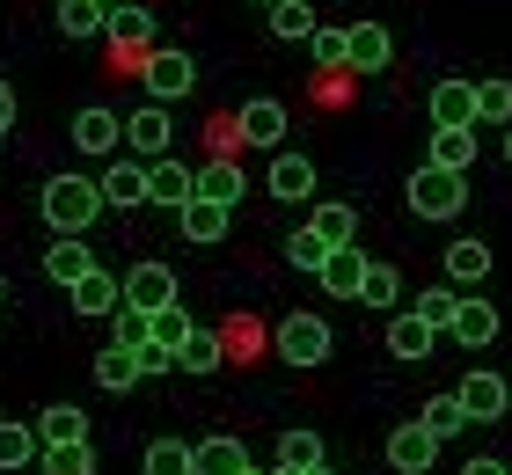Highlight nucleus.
I'll list each match as a JSON object with an SVG mask.
<instances>
[{"instance_id": "obj_1", "label": "nucleus", "mask_w": 512, "mask_h": 475, "mask_svg": "<svg viewBox=\"0 0 512 475\" xmlns=\"http://www.w3.org/2000/svg\"><path fill=\"white\" fill-rule=\"evenodd\" d=\"M37 212H44V227H52V234H88L110 205H103V183L96 176L66 169V176H52V183L37 190Z\"/></svg>"}, {"instance_id": "obj_2", "label": "nucleus", "mask_w": 512, "mask_h": 475, "mask_svg": "<svg viewBox=\"0 0 512 475\" xmlns=\"http://www.w3.org/2000/svg\"><path fill=\"white\" fill-rule=\"evenodd\" d=\"M461 205H469V176H447V169H432V161L410 176V212L417 220H454Z\"/></svg>"}, {"instance_id": "obj_3", "label": "nucleus", "mask_w": 512, "mask_h": 475, "mask_svg": "<svg viewBox=\"0 0 512 475\" xmlns=\"http://www.w3.org/2000/svg\"><path fill=\"white\" fill-rule=\"evenodd\" d=\"M330 344L337 337H330V322H322V315H286V322H278V359L300 366V373L330 359Z\"/></svg>"}, {"instance_id": "obj_4", "label": "nucleus", "mask_w": 512, "mask_h": 475, "mask_svg": "<svg viewBox=\"0 0 512 475\" xmlns=\"http://www.w3.org/2000/svg\"><path fill=\"white\" fill-rule=\"evenodd\" d=\"M139 81H147V103H183L198 88V59L191 52H154L139 66Z\"/></svg>"}, {"instance_id": "obj_5", "label": "nucleus", "mask_w": 512, "mask_h": 475, "mask_svg": "<svg viewBox=\"0 0 512 475\" xmlns=\"http://www.w3.org/2000/svg\"><path fill=\"white\" fill-rule=\"evenodd\" d=\"M96 183H103V205H118V212L154 205V176H147V161H139V154H118Z\"/></svg>"}, {"instance_id": "obj_6", "label": "nucleus", "mask_w": 512, "mask_h": 475, "mask_svg": "<svg viewBox=\"0 0 512 475\" xmlns=\"http://www.w3.org/2000/svg\"><path fill=\"white\" fill-rule=\"evenodd\" d=\"M169 147H176L169 103H147V110L125 117V154H139V161H169Z\"/></svg>"}, {"instance_id": "obj_7", "label": "nucleus", "mask_w": 512, "mask_h": 475, "mask_svg": "<svg viewBox=\"0 0 512 475\" xmlns=\"http://www.w3.org/2000/svg\"><path fill=\"white\" fill-rule=\"evenodd\" d=\"M432 461H439V439H432L417 417L388 432V468H395V475H432Z\"/></svg>"}, {"instance_id": "obj_8", "label": "nucleus", "mask_w": 512, "mask_h": 475, "mask_svg": "<svg viewBox=\"0 0 512 475\" xmlns=\"http://www.w3.org/2000/svg\"><path fill=\"white\" fill-rule=\"evenodd\" d=\"M74 147H81V154H110V161H118V154H125V117H118V110H103V103H88V110L74 117Z\"/></svg>"}, {"instance_id": "obj_9", "label": "nucleus", "mask_w": 512, "mask_h": 475, "mask_svg": "<svg viewBox=\"0 0 512 475\" xmlns=\"http://www.w3.org/2000/svg\"><path fill=\"white\" fill-rule=\"evenodd\" d=\"M432 169H447V176H469L476 169V125H432Z\"/></svg>"}, {"instance_id": "obj_10", "label": "nucleus", "mask_w": 512, "mask_h": 475, "mask_svg": "<svg viewBox=\"0 0 512 475\" xmlns=\"http://www.w3.org/2000/svg\"><path fill=\"white\" fill-rule=\"evenodd\" d=\"M235 125H242L249 147H278V139H286V103H278V95H249Z\"/></svg>"}, {"instance_id": "obj_11", "label": "nucleus", "mask_w": 512, "mask_h": 475, "mask_svg": "<svg viewBox=\"0 0 512 475\" xmlns=\"http://www.w3.org/2000/svg\"><path fill=\"white\" fill-rule=\"evenodd\" d=\"M176 300V271L169 264H132L125 271V307H147V315H154V307H169Z\"/></svg>"}, {"instance_id": "obj_12", "label": "nucleus", "mask_w": 512, "mask_h": 475, "mask_svg": "<svg viewBox=\"0 0 512 475\" xmlns=\"http://www.w3.org/2000/svg\"><path fill=\"white\" fill-rule=\"evenodd\" d=\"M366 271H374V264L359 256V242L352 249H330V264H322V293H330V300H359L366 293Z\"/></svg>"}, {"instance_id": "obj_13", "label": "nucleus", "mask_w": 512, "mask_h": 475, "mask_svg": "<svg viewBox=\"0 0 512 475\" xmlns=\"http://www.w3.org/2000/svg\"><path fill=\"white\" fill-rule=\"evenodd\" d=\"M454 395H461V402H469V417H476V424H498V417H505V402H512V388H505V380H498V373H483V366H476L469 380H461V388H454Z\"/></svg>"}, {"instance_id": "obj_14", "label": "nucleus", "mask_w": 512, "mask_h": 475, "mask_svg": "<svg viewBox=\"0 0 512 475\" xmlns=\"http://www.w3.org/2000/svg\"><path fill=\"white\" fill-rule=\"evenodd\" d=\"M264 190H271V198H286V205H308V198H315V161H308V154H278Z\"/></svg>"}, {"instance_id": "obj_15", "label": "nucleus", "mask_w": 512, "mask_h": 475, "mask_svg": "<svg viewBox=\"0 0 512 475\" xmlns=\"http://www.w3.org/2000/svg\"><path fill=\"white\" fill-rule=\"evenodd\" d=\"M147 176H154V205H169V212H183L198 198V169H183L176 154L169 161H147Z\"/></svg>"}, {"instance_id": "obj_16", "label": "nucleus", "mask_w": 512, "mask_h": 475, "mask_svg": "<svg viewBox=\"0 0 512 475\" xmlns=\"http://www.w3.org/2000/svg\"><path fill=\"white\" fill-rule=\"evenodd\" d=\"M66 300H74V315H118V307H125V278H110V271H88V278H81Z\"/></svg>"}, {"instance_id": "obj_17", "label": "nucleus", "mask_w": 512, "mask_h": 475, "mask_svg": "<svg viewBox=\"0 0 512 475\" xmlns=\"http://www.w3.org/2000/svg\"><path fill=\"white\" fill-rule=\"evenodd\" d=\"M44 461V439H37V424H15V417H0V475H15V468H37Z\"/></svg>"}, {"instance_id": "obj_18", "label": "nucleus", "mask_w": 512, "mask_h": 475, "mask_svg": "<svg viewBox=\"0 0 512 475\" xmlns=\"http://www.w3.org/2000/svg\"><path fill=\"white\" fill-rule=\"evenodd\" d=\"M44 271H52V278L66 285V293H74V285H81L88 271H96V256H88V242H81V234H59V242L44 249Z\"/></svg>"}, {"instance_id": "obj_19", "label": "nucleus", "mask_w": 512, "mask_h": 475, "mask_svg": "<svg viewBox=\"0 0 512 475\" xmlns=\"http://www.w3.org/2000/svg\"><path fill=\"white\" fill-rule=\"evenodd\" d=\"M37 439L44 446H88V417L74 402H52V410H37Z\"/></svg>"}, {"instance_id": "obj_20", "label": "nucleus", "mask_w": 512, "mask_h": 475, "mask_svg": "<svg viewBox=\"0 0 512 475\" xmlns=\"http://www.w3.org/2000/svg\"><path fill=\"white\" fill-rule=\"evenodd\" d=\"M432 125H476V81H439L432 88Z\"/></svg>"}, {"instance_id": "obj_21", "label": "nucleus", "mask_w": 512, "mask_h": 475, "mask_svg": "<svg viewBox=\"0 0 512 475\" xmlns=\"http://www.w3.org/2000/svg\"><path fill=\"white\" fill-rule=\"evenodd\" d=\"M388 59H395V37L381 30V22H352V66L359 74H381Z\"/></svg>"}, {"instance_id": "obj_22", "label": "nucleus", "mask_w": 512, "mask_h": 475, "mask_svg": "<svg viewBox=\"0 0 512 475\" xmlns=\"http://www.w3.org/2000/svg\"><path fill=\"white\" fill-rule=\"evenodd\" d=\"M432 337H439L432 322H417V315H388V351H395V359H432Z\"/></svg>"}, {"instance_id": "obj_23", "label": "nucleus", "mask_w": 512, "mask_h": 475, "mask_svg": "<svg viewBox=\"0 0 512 475\" xmlns=\"http://www.w3.org/2000/svg\"><path fill=\"white\" fill-rule=\"evenodd\" d=\"M59 30L66 37H110V8H103V0H59Z\"/></svg>"}, {"instance_id": "obj_24", "label": "nucleus", "mask_w": 512, "mask_h": 475, "mask_svg": "<svg viewBox=\"0 0 512 475\" xmlns=\"http://www.w3.org/2000/svg\"><path fill=\"white\" fill-rule=\"evenodd\" d=\"M198 475H256L249 454H242V439H198Z\"/></svg>"}, {"instance_id": "obj_25", "label": "nucleus", "mask_w": 512, "mask_h": 475, "mask_svg": "<svg viewBox=\"0 0 512 475\" xmlns=\"http://www.w3.org/2000/svg\"><path fill=\"white\" fill-rule=\"evenodd\" d=\"M110 44H118V52H139V44H154V15H147V8H132V0H118V8H110Z\"/></svg>"}, {"instance_id": "obj_26", "label": "nucleus", "mask_w": 512, "mask_h": 475, "mask_svg": "<svg viewBox=\"0 0 512 475\" xmlns=\"http://www.w3.org/2000/svg\"><path fill=\"white\" fill-rule=\"evenodd\" d=\"M139 351H125V344H110L103 359H96V388H110V395H125V388H139Z\"/></svg>"}, {"instance_id": "obj_27", "label": "nucleus", "mask_w": 512, "mask_h": 475, "mask_svg": "<svg viewBox=\"0 0 512 475\" xmlns=\"http://www.w3.org/2000/svg\"><path fill=\"white\" fill-rule=\"evenodd\" d=\"M447 278L454 285H483L491 278V242H447Z\"/></svg>"}, {"instance_id": "obj_28", "label": "nucleus", "mask_w": 512, "mask_h": 475, "mask_svg": "<svg viewBox=\"0 0 512 475\" xmlns=\"http://www.w3.org/2000/svg\"><path fill=\"white\" fill-rule=\"evenodd\" d=\"M454 337L469 344V351H483V344L498 337V307H491V300H461V315H454Z\"/></svg>"}, {"instance_id": "obj_29", "label": "nucleus", "mask_w": 512, "mask_h": 475, "mask_svg": "<svg viewBox=\"0 0 512 475\" xmlns=\"http://www.w3.org/2000/svg\"><path fill=\"white\" fill-rule=\"evenodd\" d=\"M417 424H425V432H432L439 446H447V439L461 432V424H469V402H461V395H432L425 410H417Z\"/></svg>"}, {"instance_id": "obj_30", "label": "nucleus", "mask_w": 512, "mask_h": 475, "mask_svg": "<svg viewBox=\"0 0 512 475\" xmlns=\"http://www.w3.org/2000/svg\"><path fill=\"white\" fill-rule=\"evenodd\" d=\"M308 227H315L330 249H352V242H359V212H352V205H337V198H330V205H315V220H308Z\"/></svg>"}, {"instance_id": "obj_31", "label": "nucleus", "mask_w": 512, "mask_h": 475, "mask_svg": "<svg viewBox=\"0 0 512 475\" xmlns=\"http://www.w3.org/2000/svg\"><path fill=\"white\" fill-rule=\"evenodd\" d=\"M139 468H147V475H198V446H183V439H154Z\"/></svg>"}, {"instance_id": "obj_32", "label": "nucleus", "mask_w": 512, "mask_h": 475, "mask_svg": "<svg viewBox=\"0 0 512 475\" xmlns=\"http://www.w3.org/2000/svg\"><path fill=\"white\" fill-rule=\"evenodd\" d=\"M176 220H183V234H191V242H220V234H227V205H213V198H191V205L176 212Z\"/></svg>"}, {"instance_id": "obj_33", "label": "nucleus", "mask_w": 512, "mask_h": 475, "mask_svg": "<svg viewBox=\"0 0 512 475\" xmlns=\"http://www.w3.org/2000/svg\"><path fill=\"white\" fill-rule=\"evenodd\" d=\"M410 315H417V322H432V329H454V315H461V293H454V285H425Z\"/></svg>"}, {"instance_id": "obj_34", "label": "nucleus", "mask_w": 512, "mask_h": 475, "mask_svg": "<svg viewBox=\"0 0 512 475\" xmlns=\"http://www.w3.org/2000/svg\"><path fill=\"white\" fill-rule=\"evenodd\" d=\"M198 198H213V205L235 212V198H242V169H235V161H213V169H198Z\"/></svg>"}, {"instance_id": "obj_35", "label": "nucleus", "mask_w": 512, "mask_h": 475, "mask_svg": "<svg viewBox=\"0 0 512 475\" xmlns=\"http://www.w3.org/2000/svg\"><path fill=\"white\" fill-rule=\"evenodd\" d=\"M110 344L147 351V344H154V315H147V307H118V315H110Z\"/></svg>"}, {"instance_id": "obj_36", "label": "nucleus", "mask_w": 512, "mask_h": 475, "mask_svg": "<svg viewBox=\"0 0 512 475\" xmlns=\"http://www.w3.org/2000/svg\"><path fill=\"white\" fill-rule=\"evenodd\" d=\"M191 315H183V300H169V307H154V344L161 351H176V359H183V344H191Z\"/></svg>"}, {"instance_id": "obj_37", "label": "nucleus", "mask_w": 512, "mask_h": 475, "mask_svg": "<svg viewBox=\"0 0 512 475\" xmlns=\"http://www.w3.org/2000/svg\"><path fill=\"white\" fill-rule=\"evenodd\" d=\"M322 30V22H315V8H308V0H278V8H271V37H315Z\"/></svg>"}, {"instance_id": "obj_38", "label": "nucleus", "mask_w": 512, "mask_h": 475, "mask_svg": "<svg viewBox=\"0 0 512 475\" xmlns=\"http://www.w3.org/2000/svg\"><path fill=\"white\" fill-rule=\"evenodd\" d=\"M286 264H293V271H315V278H322V264H330V242H322L315 227H300V234H286Z\"/></svg>"}, {"instance_id": "obj_39", "label": "nucleus", "mask_w": 512, "mask_h": 475, "mask_svg": "<svg viewBox=\"0 0 512 475\" xmlns=\"http://www.w3.org/2000/svg\"><path fill=\"white\" fill-rule=\"evenodd\" d=\"M220 359H227V351H220V337H213V329H191V344H183L176 373H220Z\"/></svg>"}, {"instance_id": "obj_40", "label": "nucleus", "mask_w": 512, "mask_h": 475, "mask_svg": "<svg viewBox=\"0 0 512 475\" xmlns=\"http://www.w3.org/2000/svg\"><path fill=\"white\" fill-rule=\"evenodd\" d=\"M476 125H512V81H476Z\"/></svg>"}, {"instance_id": "obj_41", "label": "nucleus", "mask_w": 512, "mask_h": 475, "mask_svg": "<svg viewBox=\"0 0 512 475\" xmlns=\"http://www.w3.org/2000/svg\"><path fill=\"white\" fill-rule=\"evenodd\" d=\"M395 300H403V278H395V264H374V271H366V293H359V307H374V315H388Z\"/></svg>"}, {"instance_id": "obj_42", "label": "nucleus", "mask_w": 512, "mask_h": 475, "mask_svg": "<svg viewBox=\"0 0 512 475\" xmlns=\"http://www.w3.org/2000/svg\"><path fill=\"white\" fill-rule=\"evenodd\" d=\"M44 475H96V446H44Z\"/></svg>"}, {"instance_id": "obj_43", "label": "nucleus", "mask_w": 512, "mask_h": 475, "mask_svg": "<svg viewBox=\"0 0 512 475\" xmlns=\"http://www.w3.org/2000/svg\"><path fill=\"white\" fill-rule=\"evenodd\" d=\"M278 468H322V439L315 432H286V439H278Z\"/></svg>"}, {"instance_id": "obj_44", "label": "nucleus", "mask_w": 512, "mask_h": 475, "mask_svg": "<svg viewBox=\"0 0 512 475\" xmlns=\"http://www.w3.org/2000/svg\"><path fill=\"white\" fill-rule=\"evenodd\" d=\"M308 44H315L322 66H352V30H315Z\"/></svg>"}, {"instance_id": "obj_45", "label": "nucleus", "mask_w": 512, "mask_h": 475, "mask_svg": "<svg viewBox=\"0 0 512 475\" xmlns=\"http://www.w3.org/2000/svg\"><path fill=\"white\" fill-rule=\"evenodd\" d=\"M139 373H147V380H154V373H176V351H161V344H147V351H139Z\"/></svg>"}, {"instance_id": "obj_46", "label": "nucleus", "mask_w": 512, "mask_h": 475, "mask_svg": "<svg viewBox=\"0 0 512 475\" xmlns=\"http://www.w3.org/2000/svg\"><path fill=\"white\" fill-rule=\"evenodd\" d=\"M8 132H15V88L0 81V139H8Z\"/></svg>"}, {"instance_id": "obj_47", "label": "nucleus", "mask_w": 512, "mask_h": 475, "mask_svg": "<svg viewBox=\"0 0 512 475\" xmlns=\"http://www.w3.org/2000/svg\"><path fill=\"white\" fill-rule=\"evenodd\" d=\"M461 475H505V461H491V454H476V461L461 468Z\"/></svg>"}, {"instance_id": "obj_48", "label": "nucleus", "mask_w": 512, "mask_h": 475, "mask_svg": "<svg viewBox=\"0 0 512 475\" xmlns=\"http://www.w3.org/2000/svg\"><path fill=\"white\" fill-rule=\"evenodd\" d=\"M300 475H330V461H322V468H300Z\"/></svg>"}, {"instance_id": "obj_49", "label": "nucleus", "mask_w": 512, "mask_h": 475, "mask_svg": "<svg viewBox=\"0 0 512 475\" xmlns=\"http://www.w3.org/2000/svg\"><path fill=\"white\" fill-rule=\"evenodd\" d=\"M505 161H512V125H505Z\"/></svg>"}, {"instance_id": "obj_50", "label": "nucleus", "mask_w": 512, "mask_h": 475, "mask_svg": "<svg viewBox=\"0 0 512 475\" xmlns=\"http://www.w3.org/2000/svg\"><path fill=\"white\" fill-rule=\"evenodd\" d=\"M0 293H8V278H0Z\"/></svg>"}, {"instance_id": "obj_51", "label": "nucleus", "mask_w": 512, "mask_h": 475, "mask_svg": "<svg viewBox=\"0 0 512 475\" xmlns=\"http://www.w3.org/2000/svg\"><path fill=\"white\" fill-rule=\"evenodd\" d=\"M103 8H118V0H103Z\"/></svg>"}, {"instance_id": "obj_52", "label": "nucleus", "mask_w": 512, "mask_h": 475, "mask_svg": "<svg viewBox=\"0 0 512 475\" xmlns=\"http://www.w3.org/2000/svg\"><path fill=\"white\" fill-rule=\"evenodd\" d=\"M264 8H278V0H264Z\"/></svg>"}, {"instance_id": "obj_53", "label": "nucleus", "mask_w": 512, "mask_h": 475, "mask_svg": "<svg viewBox=\"0 0 512 475\" xmlns=\"http://www.w3.org/2000/svg\"><path fill=\"white\" fill-rule=\"evenodd\" d=\"M505 475H512V461H505Z\"/></svg>"}]
</instances>
